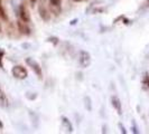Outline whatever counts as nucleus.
Returning <instances> with one entry per match:
<instances>
[{
	"mask_svg": "<svg viewBox=\"0 0 149 134\" xmlns=\"http://www.w3.org/2000/svg\"><path fill=\"white\" fill-rule=\"evenodd\" d=\"M11 74H13V76H14L15 78H17V79H25V78H27V76H28L27 69L24 66H20V65H16V66L13 67Z\"/></svg>",
	"mask_w": 149,
	"mask_h": 134,
	"instance_id": "nucleus-1",
	"label": "nucleus"
},
{
	"mask_svg": "<svg viewBox=\"0 0 149 134\" xmlns=\"http://www.w3.org/2000/svg\"><path fill=\"white\" fill-rule=\"evenodd\" d=\"M79 64L82 68H86L91 64V55L85 50H81L79 54Z\"/></svg>",
	"mask_w": 149,
	"mask_h": 134,
	"instance_id": "nucleus-2",
	"label": "nucleus"
},
{
	"mask_svg": "<svg viewBox=\"0 0 149 134\" xmlns=\"http://www.w3.org/2000/svg\"><path fill=\"white\" fill-rule=\"evenodd\" d=\"M26 64L28 65V66L34 70V73L37 75L39 78H42L43 76V73H42V67H40V65L38 64L36 60L34 59V58H31V57H28V58H26Z\"/></svg>",
	"mask_w": 149,
	"mask_h": 134,
	"instance_id": "nucleus-3",
	"label": "nucleus"
},
{
	"mask_svg": "<svg viewBox=\"0 0 149 134\" xmlns=\"http://www.w3.org/2000/svg\"><path fill=\"white\" fill-rule=\"evenodd\" d=\"M17 26H18V30L22 32V35H26V36L30 35V28L29 26L27 25V22L22 21V19H20V20L17 21Z\"/></svg>",
	"mask_w": 149,
	"mask_h": 134,
	"instance_id": "nucleus-4",
	"label": "nucleus"
},
{
	"mask_svg": "<svg viewBox=\"0 0 149 134\" xmlns=\"http://www.w3.org/2000/svg\"><path fill=\"white\" fill-rule=\"evenodd\" d=\"M19 16H20V19L25 22H29L30 21V16L28 14V10L25 8L24 5H20L19 7Z\"/></svg>",
	"mask_w": 149,
	"mask_h": 134,
	"instance_id": "nucleus-5",
	"label": "nucleus"
},
{
	"mask_svg": "<svg viewBox=\"0 0 149 134\" xmlns=\"http://www.w3.org/2000/svg\"><path fill=\"white\" fill-rule=\"evenodd\" d=\"M111 104L113 106V108L117 111V113L121 115L122 114V105H121V102L120 99L117 96H112L111 97Z\"/></svg>",
	"mask_w": 149,
	"mask_h": 134,
	"instance_id": "nucleus-6",
	"label": "nucleus"
},
{
	"mask_svg": "<svg viewBox=\"0 0 149 134\" xmlns=\"http://www.w3.org/2000/svg\"><path fill=\"white\" fill-rule=\"evenodd\" d=\"M0 106H1V107H3V108H6V107L9 106L8 97H7V95L5 94L3 89L1 88V86H0Z\"/></svg>",
	"mask_w": 149,
	"mask_h": 134,
	"instance_id": "nucleus-7",
	"label": "nucleus"
},
{
	"mask_svg": "<svg viewBox=\"0 0 149 134\" xmlns=\"http://www.w3.org/2000/svg\"><path fill=\"white\" fill-rule=\"evenodd\" d=\"M62 123H63V125H64L65 128L67 130V132H73V126H72V124H71V121H68L67 117L63 116V117H62Z\"/></svg>",
	"mask_w": 149,
	"mask_h": 134,
	"instance_id": "nucleus-8",
	"label": "nucleus"
},
{
	"mask_svg": "<svg viewBox=\"0 0 149 134\" xmlns=\"http://www.w3.org/2000/svg\"><path fill=\"white\" fill-rule=\"evenodd\" d=\"M39 14H40V17L44 19V20H49V15H48V12H47V10L43 8V6H39Z\"/></svg>",
	"mask_w": 149,
	"mask_h": 134,
	"instance_id": "nucleus-9",
	"label": "nucleus"
},
{
	"mask_svg": "<svg viewBox=\"0 0 149 134\" xmlns=\"http://www.w3.org/2000/svg\"><path fill=\"white\" fill-rule=\"evenodd\" d=\"M142 87H143L145 89L149 88V75H148V73H146V74L143 75V77H142Z\"/></svg>",
	"mask_w": 149,
	"mask_h": 134,
	"instance_id": "nucleus-10",
	"label": "nucleus"
},
{
	"mask_svg": "<svg viewBox=\"0 0 149 134\" xmlns=\"http://www.w3.org/2000/svg\"><path fill=\"white\" fill-rule=\"evenodd\" d=\"M0 17L3 19V20H7V15H6V12H5V10H3V7H2V3H1V0H0Z\"/></svg>",
	"mask_w": 149,
	"mask_h": 134,
	"instance_id": "nucleus-11",
	"label": "nucleus"
},
{
	"mask_svg": "<svg viewBox=\"0 0 149 134\" xmlns=\"http://www.w3.org/2000/svg\"><path fill=\"white\" fill-rule=\"evenodd\" d=\"M3 56H5V50L3 49H0V69L3 68V63H2Z\"/></svg>",
	"mask_w": 149,
	"mask_h": 134,
	"instance_id": "nucleus-12",
	"label": "nucleus"
},
{
	"mask_svg": "<svg viewBox=\"0 0 149 134\" xmlns=\"http://www.w3.org/2000/svg\"><path fill=\"white\" fill-rule=\"evenodd\" d=\"M47 40H48L49 43H53L54 45H56L57 43H58V38H57V37H49Z\"/></svg>",
	"mask_w": 149,
	"mask_h": 134,
	"instance_id": "nucleus-13",
	"label": "nucleus"
},
{
	"mask_svg": "<svg viewBox=\"0 0 149 134\" xmlns=\"http://www.w3.org/2000/svg\"><path fill=\"white\" fill-rule=\"evenodd\" d=\"M119 127H120V130H121V133H123V134H126V133H127V131H126V128L123 127V125H122L121 123H120V124H119Z\"/></svg>",
	"mask_w": 149,
	"mask_h": 134,
	"instance_id": "nucleus-14",
	"label": "nucleus"
},
{
	"mask_svg": "<svg viewBox=\"0 0 149 134\" xmlns=\"http://www.w3.org/2000/svg\"><path fill=\"white\" fill-rule=\"evenodd\" d=\"M132 132H134V133H138V130H137L136 126H132Z\"/></svg>",
	"mask_w": 149,
	"mask_h": 134,
	"instance_id": "nucleus-15",
	"label": "nucleus"
},
{
	"mask_svg": "<svg viewBox=\"0 0 149 134\" xmlns=\"http://www.w3.org/2000/svg\"><path fill=\"white\" fill-rule=\"evenodd\" d=\"M74 1H76V2H81V1H85V0H74Z\"/></svg>",
	"mask_w": 149,
	"mask_h": 134,
	"instance_id": "nucleus-16",
	"label": "nucleus"
},
{
	"mask_svg": "<svg viewBox=\"0 0 149 134\" xmlns=\"http://www.w3.org/2000/svg\"><path fill=\"white\" fill-rule=\"evenodd\" d=\"M30 1H31V2H36L37 0H30Z\"/></svg>",
	"mask_w": 149,
	"mask_h": 134,
	"instance_id": "nucleus-17",
	"label": "nucleus"
},
{
	"mask_svg": "<svg viewBox=\"0 0 149 134\" xmlns=\"http://www.w3.org/2000/svg\"><path fill=\"white\" fill-rule=\"evenodd\" d=\"M0 126H1V127H2V124H1V122H0Z\"/></svg>",
	"mask_w": 149,
	"mask_h": 134,
	"instance_id": "nucleus-18",
	"label": "nucleus"
},
{
	"mask_svg": "<svg viewBox=\"0 0 149 134\" xmlns=\"http://www.w3.org/2000/svg\"><path fill=\"white\" fill-rule=\"evenodd\" d=\"M0 32H1V27H0Z\"/></svg>",
	"mask_w": 149,
	"mask_h": 134,
	"instance_id": "nucleus-19",
	"label": "nucleus"
}]
</instances>
